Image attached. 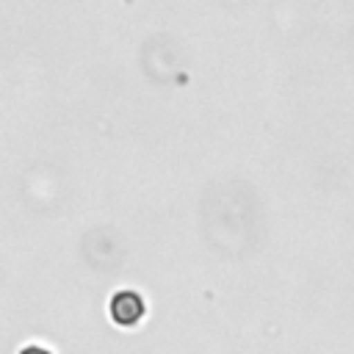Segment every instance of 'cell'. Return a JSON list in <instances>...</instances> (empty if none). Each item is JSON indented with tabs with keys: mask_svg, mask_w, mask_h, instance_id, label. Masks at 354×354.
<instances>
[{
	"mask_svg": "<svg viewBox=\"0 0 354 354\" xmlns=\"http://www.w3.org/2000/svg\"><path fill=\"white\" fill-rule=\"evenodd\" d=\"M108 313L111 321L119 326H136L144 315V299L136 290H119L111 301H108Z\"/></svg>",
	"mask_w": 354,
	"mask_h": 354,
	"instance_id": "1",
	"label": "cell"
},
{
	"mask_svg": "<svg viewBox=\"0 0 354 354\" xmlns=\"http://www.w3.org/2000/svg\"><path fill=\"white\" fill-rule=\"evenodd\" d=\"M19 354H50L47 348H41V346H25Z\"/></svg>",
	"mask_w": 354,
	"mask_h": 354,
	"instance_id": "2",
	"label": "cell"
}]
</instances>
